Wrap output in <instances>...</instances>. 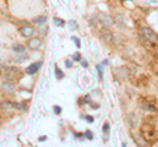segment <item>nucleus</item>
Masks as SVG:
<instances>
[{"label":"nucleus","instance_id":"23","mask_svg":"<svg viewBox=\"0 0 158 147\" xmlns=\"http://www.w3.org/2000/svg\"><path fill=\"white\" fill-rule=\"evenodd\" d=\"M81 63H82V66H83V67H85V68H86V67H88V63H87L86 61H82Z\"/></svg>","mask_w":158,"mask_h":147},{"label":"nucleus","instance_id":"25","mask_svg":"<svg viewBox=\"0 0 158 147\" xmlns=\"http://www.w3.org/2000/svg\"><path fill=\"white\" fill-rule=\"evenodd\" d=\"M45 139H46V137H41V138H40V141H41V142H44Z\"/></svg>","mask_w":158,"mask_h":147},{"label":"nucleus","instance_id":"3","mask_svg":"<svg viewBox=\"0 0 158 147\" xmlns=\"http://www.w3.org/2000/svg\"><path fill=\"white\" fill-rule=\"evenodd\" d=\"M99 21H100L102 25H104L106 28L108 26H111L112 24H113V18L110 16V14H107V13H99Z\"/></svg>","mask_w":158,"mask_h":147},{"label":"nucleus","instance_id":"7","mask_svg":"<svg viewBox=\"0 0 158 147\" xmlns=\"http://www.w3.org/2000/svg\"><path fill=\"white\" fill-rule=\"evenodd\" d=\"M20 33H21L24 37H31L32 34L34 33V29H33L32 26L27 25V26H23V28H20Z\"/></svg>","mask_w":158,"mask_h":147},{"label":"nucleus","instance_id":"1","mask_svg":"<svg viewBox=\"0 0 158 147\" xmlns=\"http://www.w3.org/2000/svg\"><path fill=\"white\" fill-rule=\"evenodd\" d=\"M141 34L144 36V38H146L149 42H154L158 43V34L156 32H153L150 28L148 26H142L141 28Z\"/></svg>","mask_w":158,"mask_h":147},{"label":"nucleus","instance_id":"24","mask_svg":"<svg viewBox=\"0 0 158 147\" xmlns=\"http://www.w3.org/2000/svg\"><path fill=\"white\" fill-rule=\"evenodd\" d=\"M75 137H77V138H82L83 134H82V133H77V134H75Z\"/></svg>","mask_w":158,"mask_h":147},{"label":"nucleus","instance_id":"15","mask_svg":"<svg viewBox=\"0 0 158 147\" xmlns=\"http://www.w3.org/2000/svg\"><path fill=\"white\" fill-rule=\"evenodd\" d=\"M71 40L74 41V43H75V46H77V47H81V42H79V38H77V37H73Z\"/></svg>","mask_w":158,"mask_h":147},{"label":"nucleus","instance_id":"19","mask_svg":"<svg viewBox=\"0 0 158 147\" xmlns=\"http://www.w3.org/2000/svg\"><path fill=\"white\" fill-rule=\"evenodd\" d=\"M65 65H66V67H69V68H70V67H73V61L67 59V61L65 62Z\"/></svg>","mask_w":158,"mask_h":147},{"label":"nucleus","instance_id":"22","mask_svg":"<svg viewBox=\"0 0 158 147\" xmlns=\"http://www.w3.org/2000/svg\"><path fill=\"white\" fill-rule=\"evenodd\" d=\"M86 120H87L88 122H92V121H94V117H91V116H87V117H86Z\"/></svg>","mask_w":158,"mask_h":147},{"label":"nucleus","instance_id":"10","mask_svg":"<svg viewBox=\"0 0 158 147\" xmlns=\"http://www.w3.org/2000/svg\"><path fill=\"white\" fill-rule=\"evenodd\" d=\"M3 88H4V91H12L13 89V83L12 81H4V84H3Z\"/></svg>","mask_w":158,"mask_h":147},{"label":"nucleus","instance_id":"17","mask_svg":"<svg viewBox=\"0 0 158 147\" xmlns=\"http://www.w3.org/2000/svg\"><path fill=\"white\" fill-rule=\"evenodd\" d=\"M53 110H54V113H56V114H61V112H62V109L59 106H54Z\"/></svg>","mask_w":158,"mask_h":147},{"label":"nucleus","instance_id":"21","mask_svg":"<svg viewBox=\"0 0 158 147\" xmlns=\"http://www.w3.org/2000/svg\"><path fill=\"white\" fill-rule=\"evenodd\" d=\"M145 109H150V110H154V106H150V105H142Z\"/></svg>","mask_w":158,"mask_h":147},{"label":"nucleus","instance_id":"9","mask_svg":"<svg viewBox=\"0 0 158 147\" xmlns=\"http://www.w3.org/2000/svg\"><path fill=\"white\" fill-rule=\"evenodd\" d=\"M48 21V17L46 16H38L36 18H33V24H37V25H42Z\"/></svg>","mask_w":158,"mask_h":147},{"label":"nucleus","instance_id":"14","mask_svg":"<svg viewBox=\"0 0 158 147\" xmlns=\"http://www.w3.org/2000/svg\"><path fill=\"white\" fill-rule=\"evenodd\" d=\"M96 68H98V72H99V76H100V79H103V67L100 65H98Z\"/></svg>","mask_w":158,"mask_h":147},{"label":"nucleus","instance_id":"16","mask_svg":"<svg viewBox=\"0 0 158 147\" xmlns=\"http://www.w3.org/2000/svg\"><path fill=\"white\" fill-rule=\"evenodd\" d=\"M110 131V124H104V126H103V133H108Z\"/></svg>","mask_w":158,"mask_h":147},{"label":"nucleus","instance_id":"4","mask_svg":"<svg viewBox=\"0 0 158 147\" xmlns=\"http://www.w3.org/2000/svg\"><path fill=\"white\" fill-rule=\"evenodd\" d=\"M41 45H42V41L37 37L31 38V40L28 41V47L31 49V50H37L38 47H41Z\"/></svg>","mask_w":158,"mask_h":147},{"label":"nucleus","instance_id":"6","mask_svg":"<svg viewBox=\"0 0 158 147\" xmlns=\"http://www.w3.org/2000/svg\"><path fill=\"white\" fill-rule=\"evenodd\" d=\"M41 65H42L41 62H38V63H32L31 66L27 67V74H28V75H34V74L37 72L38 68L41 67Z\"/></svg>","mask_w":158,"mask_h":147},{"label":"nucleus","instance_id":"2","mask_svg":"<svg viewBox=\"0 0 158 147\" xmlns=\"http://www.w3.org/2000/svg\"><path fill=\"white\" fill-rule=\"evenodd\" d=\"M20 71L16 67H6V74H4V77L9 81H15L16 80V76L20 77Z\"/></svg>","mask_w":158,"mask_h":147},{"label":"nucleus","instance_id":"13","mask_svg":"<svg viewBox=\"0 0 158 147\" xmlns=\"http://www.w3.org/2000/svg\"><path fill=\"white\" fill-rule=\"evenodd\" d=\"M73 61H75V62H79V61H82V57H81V54L79 53H75L73 55Z\"/></svg>","mask_w":158,"mask_h":147},{"label":"nucleus","instance_id":"20","mask_svg":"<svg viewBox=\"0 0 158 147\" xmlns=\"http://www.w3.org/2000/svg\"><path fill=\"white\" fill-rule=\"evenodd\" d=\"M69 25H70L73 29H77V22L75 21H70V22H69Z\"/></svg>","mask_w":158,"mask_h":147},{"label":"nucleus","instance_id":"18","mask_svg":"<svg viewBox=\"0 0 158 147\" xmlns=\"http://www.w3.org/2000/svg\"><path fill=\"white\" fill-rule=\"evenodd\" d=\"M86 138H87V139H90V141H91V139L94 138V137H92V133H91V131H86Z\"/></svg>","mask_w":158,"mask_h":147},{"label":"nucleus","instance_id":"12","mask_svg":"<svg viewBox=\"0 0 158 147\" xmlns=\"http://www.w3.org/2000/svg\"><path fill=\"white\" fill-rule=\"evenodd\" d=\"M56 76L58 77V79H63V72H62V70H59L58 67H56Z\"/></svg>","mask_w":158,"mask_h":147},{"label":"nucleus","instance_id":"11","mask_svg":"<svg viewBox=\"0 0 158 147\" xmlns=\"http://www.w3.org/2000/svg\"><path fill=\"white\" fill-rule=\"evenodd\" d=\"M54 24H56L57 26H61V28L65 26V21H63L62 18H58V17H54Z\"/></svg>","mask_w":158,"mask_h":147},{"label":"nucleus","instance_id":"8","mask_svg":"<svg viewBox=\"0 0 158 147\" xmlns=\"http://www.w3.org/2000/svg\"><path fill=\"white\" fill-rule=\"evenodd\" d=\"M12 49H13V51L16 53V54H23L24 51H25V46L20 45V43H15Z\"/></svg>","mask_w":158,"mask_h":147},{"label":"nucleus","instance_id":"26","mask_svg":"<svg viewBox=\"0 0 158 147\" xmlns=\"http://www.w3.org/2000/svg\"><path fill=\"white\" fill-rule=\"evenodd\" d=\"M0 74H2V72H0Z\"/></svg>","mask_w":158,"mask_h":147},{"label":"nucleus","instance_id":"5","mask_svg":"<svg viewBox=\"0 0 158 147\" xmlns=\"http://www.w3.org/2000/svg\"><path fill=\"white\" fill-rule=\"evenodd\" d=\"M100 38L104 42L107 43H110L113 41V36H112V33L110 30H107V29H102V32H100Z\"/></svg>","mask_w":158,"mask_h":147}]
</instances>
